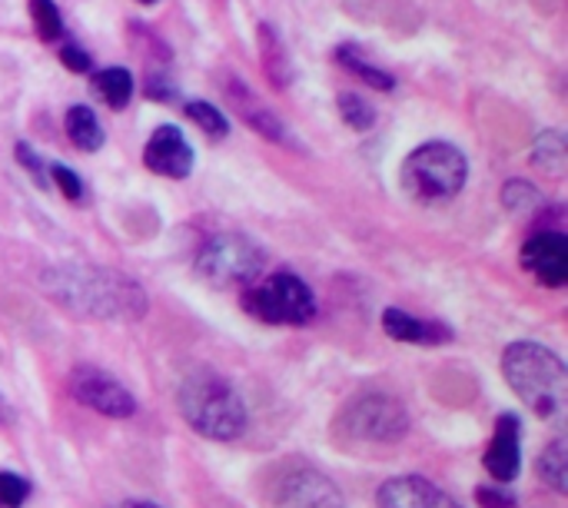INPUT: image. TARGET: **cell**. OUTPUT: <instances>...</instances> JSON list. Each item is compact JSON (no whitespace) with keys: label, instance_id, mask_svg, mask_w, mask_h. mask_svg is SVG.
I'll return each instance as SVG.
<instances>
[{"label":"cell","instance_id":"ac0fdd59","mask_svg":"<svg viewBox=\"0 0 568 508\" xmlns=\"http://www.w3.org/2000/svg\"><path fill=\"white\" fill-rule=\"evenodd\" d=\"M260 50H263V60H266V77L273 87H290L293 80V70H290V57L283 50V40L276 37V30L270 23L260 27Z\"/></svg>","mask_w":568,"mask_h":508},{"label":"cell","instance_id":"cb8c5ba5","mask_svg":"<svg viewBox=\"0 0 568 508\" xmlns=\"http://www.w3.org/2000/svg\"><path fill=\"white\" fill-rule=\"evenodd\" d=\"M186 116L200 126V130H206L210 136H226V130H230V120L213 106V103H206V100H193V103H186Z\"/></svg>","mask_w":568,"mask_h":508},{"label":"cell","instance_id":"277c9868","mask_svg":"<svg viewBox=\"0 0 568 508\" xmlns=\"http://www.w3.org/2000/svg\"><path fill=\"white\" fill-rule=\"evenodd\" d=\"M469 163L453 143H423L403 163V186L419 203H446L466 186Z\"/></svg>","mask_w":568,"mask_h":508},{"label":"cell","instance_id":"f1b7e54d","mask_svg":"<svg viewBox=\"0 0 568 508\" xmlns=\"http://www.w3.org/2000/svg\"><path fill=\"white\" fill-rule=\"evenodd\" d=\"M60 60H63V67L67 70H73V73H87L90 70V57H87V50H80L77 43H67L63 50H60Z\"/></svg>","mask_w":568,"mask_h":508},{"label":"cell","instance_id":"5bb4252c","mask_svg":"<svg viewBox=\"0 0 568 508\" xmlns=\"http://www.w3.org/2000/svg\"><path fill=\"white\" fill-rule=\"evenodd\" d=\"M383 329L399 339V343H416V346H439V343H449L453 333L439 323H426V319H416L403 309H386L383 313Z\"/></svg>","mask_w":568,"mask_h":508},{"label":"cell","instance_id":"484cf974","mask_svg":"<svg viewBox=\"0 0 568 508\" xmlns=\"http://www.w3.org/2000/svg\"><path fill=\"white\" fill-rule=\"evenodd\" d=\"M30 496V482L13 476V473H0V508H20Z\"/></svg>","mask_w":568,"mask_h":508},{"label":"cell","instance_id":"ffe728a7","mask_svg":"<svg viewBox=\"0 0 568 508\" xmlns=\"http://www.w3.org/2000/svg\"><path fill=\"white\" fill-rule=\"evenodd\" d=\"M539 476L546 479V486H552L556 492L568 489V463H566V443L556 439L552 446H546V453L539 456Z\"/></svg>","mask_w":568,"mask_h":508},{"label":"cell","instance_id":"9a60e30c","mask_svg":"<svg viewBox=\"0 0 568 508\" xmlns=\"http://www.w3.org/2000/svg\"><path fill=\"white\" fill-rule=\"evenodd\" d=\"M226 93H230V100H233V110L246 120V126L260 130L263 136H270V140H276V143H293V136H290V130L283 126V120H280L273 110H266L253 93H246V87H233V90H226Z\"/></svg>","mask_w":568,"mask_h":508},{"label":"cell","instance_id":"52a82bcc","mask_svg":"<svg viewBox=\"0 0 568 508\" xmlns=\"http://www.w3.org/2000/svg\"><path fill=\"white\" fill-rule=\"evenodd\" d=\"M266 508H346L343 492L313 466H286L266 486Z\"/></svg>","mask_w":568,"mask_h":508},{"label":"cell","instance_id":"30bf717a","mask_svg":"<svg viewBox=\"0 0 568 508\" xmlns=\"http://www.w3.org/2000/svg\"><path fill=\"white\" fill-rule=\"evenodd\" d=\"M143 163L146 170H153L156 176H170V180H186L193 170V146L186 143L183 130L173 123H163L150 133L146 150H143Z\"/></svg>","mask_w":568,"mask_h":508},{"label":"cell","instance_id":"603a6c76","mask_svg":"<svg viewBox=\"0 0 568 508\" xmlns=\"http://www.w3.org/2000/svg\"><path fill=\"white\" fill-rule=\"evenodd\" d=\"M339 113H343V120L353 126V130H369L373 123H376V110H373V103L366 100V96H359V93H343L339 96Z\"/></svg>","mask_w":568,"mask_h":508},{"label":"cell","instance_id":"8fae6325","mask_svg":"<svg viewBox=\"0 0 568 508\" xmlns=\"http://www.w3.org/2000/svg\"><path fill=\"white\" fill-rule=\"evenodd\" d=\"M523 266L542 286H566L568 283V240L562 233H536L523 246Z\"/></svg>","mask_w":568,"mask_h":508},{"label":"cell","instance_id":"d4e9b609","mask_svg":"<svg viewBox=\"0 0 568 508\" xmlns=\"http://www.w3.org/2000/svg\"><path fill=\"white\" fill-rule=\"evenodd\" d=\"M503 203H506L513 213H529V210H536V206L542 203V196H539V190H536L532 183L513 180V183H506V190H503Z\"/></svg>","mask_w":568,"mask_h":508},{"label":"cell","instance_id":"7402d4cb","mask_svg":"<svg viewBox=\"0 0 568 508\" xmlns=\"http://www.w3.org/2000/svg\"><path fill=\"white\" fill-rule=\"evenodd\" d=\"M532 160L552 173H562L566 170V136L559 130H549L536 140V150H532Z\"/></svg>","mask_w":568,"mask_h":508},{"label":"cell","instance_id":"44dd1931","mask_svg":"<svg viewBox=\"0 0 568 508\" xmlns=\"http://www.w3.org/2000/svg\"><path fill=\"white\" fill-rule=\"evenodd\" d=\"M30 20H33V30L40 40L53 43L63 37V17L53 0H30Z\"/></svg>","mask_w":568,"mask_h":508},{"label":"cell","instance_id":"3957f363","mask_svg":"<svg viewBox=\"0 0 568 508\" xmlns=\"http://www.w3.org/2000/svg\"><path fill=\"white\" fill-rule=\"evenodd\" d=\"M183 419L206 439L230 443L246 429V403L216 373H196L180 386Z\"/></svg>","mask_w":568,"mask_h":508},{"label":"cell","instance_id":"2e32d148","mask_svg":"<svg viewBox=\"0 0 568 508\" xmlns=\"http://www.w3.org/2000/svg\"><path fill=\"white\" fill-rule=\"evenodd\" d=\"M63 126H67V136L73 140V146L83 153H97L106 140V133H103V126L90 106H70L63 116Z\"/></svg>","mask_w":568,"mask_h":508},{"label":"cell","instance_id":"d6986e66","mask_svg":"<svg viewBox=\"0 0 568 508\" xmlns=\"http://www.w3.org/2000/svg\"><path fill=\"white\" fill-rule=\"evenodd\" d=\"M336 60H339L349 73H356L366 87H373V90H393V87H396V77L386 73V70H379L376 63H369L356 47H339V50H336Z\"/></svg>","mask_w":568,"mask_h":508},{"label":"cell","instance_id":"4316f807","mask_svg":"<svg viewBox=\"0 0 568 508\" xmlns=\"http://www.w3.org/2000/svg\"><path fill=\"white\" fill-rule=\"evenodd\" d=\"M50 176H53V183H57V190L67 196V200H80L83 196V183H80V176L70 170V166H63V163H53L50 166Z\"/></svg>","mask_w":568,"mask_h":508},{"label":"cell","instance_id":"5b68a950","mask_svg":"<svg viewBox=\"0 0 568 508\" xmlns=\"http://www.w3.org/2000/svg\"><path fill=\"white\" fill-rule=\"evenodd\" d=\"M263 263H266V256L253 240H246L240 233H220L200 250L196 273L203 283H210L216 289H243L263 276Z\"/></svg>","mask_w":568,"mask_h":508},{"label":"cell","instance_id":"7c38bea8","mask_svg":"<svg viewBox=\"0 0 568 508\" xmlns=\"http://www.w3.org/2000/svg\"><path fill=\"white\" fill-rule=\"evenodd\" d=\"M376 508H463L423 476H399L379 486Z\"/></svg>","mask_w":568,"mask_h":508},{"label":"cell","instance_id":"4dcf8cb0","mask_svg":"<svg viewBox=\"0 0 568 508\" xmlns=\"http://www.w3.org/2000/svg\"><path fill=\"white\" fill-rule=\"evenodd\" d=\"M120 508H160V506H153V502H123Z\"/></svg>","mask_w":568,"mask_h":508},{"label":"cell","instance_id":"6da1fadb","mask_svg":"<svg viewBox=\"0 0 568 508\" xmlns=\"http://www.w3.org/2000/svg\"><path fill=\"white\" fill-rule=\"evenodd\" d=\"M47 293L80 316L97 319H140L146 313V293L123 273L100 266H57L43 276Z\"/></svg>","mask_w":568,"mask_h":508},{"label":"cell","instance_id":"ba28073f","mask_svg":"<svg viewBox=\"0 0 568 508\" xmlns=\"http://www.w3.org/2000/svg\"><path fill=\"white\" fill-rule=\"evenodd\" d=\"M339 429L363 443H399L409 433V416L393 396L369 393L343 413Z\"/></svg>","mask_w":568,"mask_h":508},{"label":"cell","instance_id":"83f0119b","mask_svg":"<svg viewBox=\"0 0 568 508\" xmlns=\"http://www.w3.org/2000/svg\"><path fill=\"white\" fill-rule=\"evenodd\" d=\"M17 160L27 166V173L40 183V186H50V180H47V170H43V163H40V156L27 146V143H17Z\"/></svg>","mask_w":568,"mask_h":508},{"label":"cell","instance_id":"e0dca14e","mask_svg":"<svg viewBox=\"0 0 568 508\" xmlns=\"http://www.w3.org/2000/svg\"><path fill=\"white\" fill-rule=\"evenodd\" d=\"M93 93L110 106V110H123L133 96V73L123 67H106L93 73Z\"/></svg>","mask_w":568,"mask_h":508},{"label":"cell","instance_id":"4fadbf2b","mask_svg":"<svg viewBox=\"0 0 568 508\" xmlns=\"http://www.w3.org/2000/svg\"><path fill=\"white\" fill-rule=\"evenodd\" d=\"M519 433H523V426H519L516 416H499L493 446L486 449V469L499 482H513L519 476V466H523Z\"/></svg>","mask_w":568,"mask_h":508},{"label":"cell","instance_id":"9c48e42d","mask_svg":"<svg viewBox=\"0 0 568 508\" xmlns=\"http://www.w3.org/2000/svg\"><path fill=\"white\" fill-rule=\"evenodd\" d=\"M67 389L80 406H87L100 416H110V419H130L136 413V399L130 396V389L106 369L77 366L67 379Z\"/></svg>","mask_w":568,"mask_h":508},{"label":"cell","instance_id":"1f68e13d","mask_svg":"<svg viewBox=\"0 0 568 508\" xmlns=\"http://www.w3.org/2000/svg\"><path fill=\"white\" fill-rule=\"evenodd\" d=\"M140 3H156V0H140Z\"/></svg>","mask_w":568,"mask_h":508},{"label":"cell","instance_id":"8992f818","mask_svg":"<svg viewBox=\"0 0 568 508\" xmlns=\"http://www.w3.org/2000/svg\"><path fill=\"white\" fill-rule=\"evenodd\" d=\"M243 306L250 316L270 326H306L316 316L313 289L290 270H280L263 283H253V289L243 296Z\"/></svg>","mask_w":568,"mask_h":508},{"label":"cell","instance_id":"f546056e","mask_svg":"<svg viewBox=\"0 0 568 508\" xmlns=\"http://www.w3.org/2000/svg\"><path fill=\"white\" fill-rule=\"evenodd\" d=\"M479 502H483V508H513L516 506V499H513L509 492H503V489H479Z\"/></svg>","mask_w":568,"mask_h":508},{"label":"cell","instance_id":"7a4b0ae2","mask_svg":"<svg viewBox=\"0 0 568 508\" xmlns=\"http://www.w3.org/2000/svg\"><path fill=\"white\" fill-rule=\"evenodd\" d=\"M503 376L509 389L542 419L566 409V366L539 343H513L503 356Z\"/></svg>","mask_w":568,"mask_h":508}]
</instances>
